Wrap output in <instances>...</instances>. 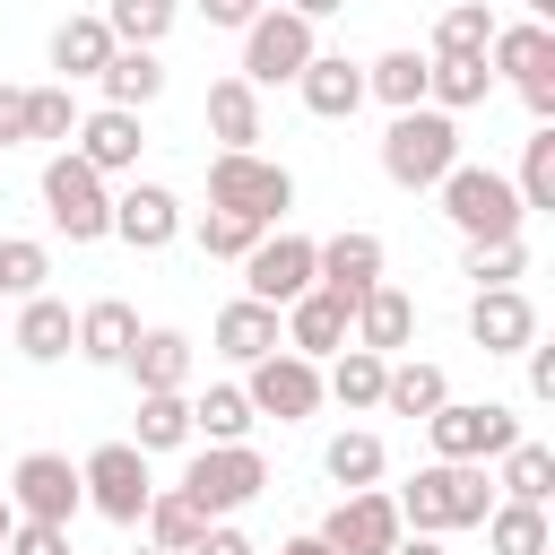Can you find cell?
Wrapping results in <instances>:
<instances>
[{"label": "cell", "mask_w": 555, "mask_h": 555, "mask_svg": "<svg viewBox=\"0 0 555 555\" xmlns=\"http://www.w3.org/2000/svg\"><path fill=\"white\" fill-rule=\"evenodd\" d=\"M139 555H165V546H139Z\"/></svg>", "instance_id": "57"}, {"label": "cell", "mask_w": 555, "mask_h": 555, "mask_svg": "<svg viewBox=\"0 0 555 555\" xmlns=\"http://www.w3.org/2000/svg\"><path fill=\"white\" fill-rule=\"evenodd\" d=\"M95 17L113 26V43H165L173 17H182V0H104Z\"/></svg>", "instance_id": "40"}, {"label": "cell", "mask_w": 555, "mask_h": 555, "mask_svg": "<svg viewBox=\"0 0 555 555\" xmlns=\"http://www.w3.org/2000/svg\"><path fill=\"white\" fill-rule=\"evenodd\" d=\"M321 468H330V486H338V494H356V486H382V468H390V451H382V434H364V425H347V434H330V451H321Z\"/></svg>", "instance_id": "33"}, {"label": "cell", "mask_w": 555, "mask_h": 555, "mask_svg": "<svg viewBox=\"0 0 555 555\" xmlns=\"http://www.w3.org/2000/svg\"><path fill=\"white\" fill-rule=\"evenodd\" d=\"M295 95H304L312 121H347V113L364 104V61H347V52H312V61L295 69Z\"/></svg>", "instance_id": "18"}, {"label": "cell", "mask_w": 555, "mask_h": 555, "mask_svg": "<svg viewBox=\"0 0 555 555\" xmlns=\"http://www.w3.org/2000/svg\"><path fill=\"white\" fill-rule=\"evenodd\" d=\"M486 69L512 78V87L538 78V69H555V26H546V17H520V26L494 17V35H486Z\"/></svg>", "instance_id": "20"}, {"label": "cell", "mask_w": 555, "mask_h": 555, "mask_svg": "<svg viewBox=\"0 0 555 555\" xmlns=\"http://www.w3.org/2000/svg\"><path fill=\"white\" fill-rule=\"evenodd\" d=\"M260 486H269V460L251 442H208L182 468V494L199 503V520H234L243 503H260Z\"/></svg>", "instance_id": "6"}, {"label": "cell", "mask_w": 555, "mask_h": 555, "mask_svg": "<svg viewBox=\"0 0 555 555\" xmlns=\"http://www.w3.org/2000/svg\"><path fill=\"white\" fill-rule=\"evenodd\" d=\"M434 199H442V217L460 225V243H486V234H520V225H529L512 173H494V165H451V173L434 182Z\"/></svg>", "instance_id": "5"}, {"label": "cell", "mask_w": 555, "mask_h": 555, "mask_svg": "<svg viewBox=\"0 0 555 555\" xmlns=\"http://www.w3.org/2000/svg\"><path fill=\"white\" fill-rule=\"evenodd\" d=\"M0 555H69V529H61V520H17Z\"/></svg>", "instance_id": "46"}, {"label": "cell", "mask_w": 555, "mask_h": 555, "mask_svg": "<svg viewBox=\"0 0 555 555\" xmlns=\"http://www.w3.org/2000/svg\"><path fill=\"white\" fill-rule=\"evenodd\" d=\"M468 338H477L486 356H520V347L538 338V304H529L520 286H477V295H468Z\"/></svg>", "instance_id": "15"}, {"label": "cell", "mask_w": 555, "mask_h": 555, "mask_svg": "<svg viewBox=\"0 0 555 555\" xmlns=\"http://www.w3.org/2000/svg\"><path fill=\"white\" fill-rule=\"evenodd\" d=\"M390 503H399V529L451 538V529H477L494 512V477H486V460H425Z\"/></svg>", "instance_id": "1"}, {"label": "cell", "mask_w": 555, "mask_h": 555, "mask_svg": "<svg viewBox=\"0 0 555 555\" xmlns=\"http://www.w3.org/2000/svg\"><path fill=\"white\" fill-rule=\"evenodd\" d=\"M512 191H520V208L538 217V208H555V121H538L529 139H520V173H512Z\"/></svg>", "instance_id": "38"}, {"label": "cell", "mask_w": 555, "mask_h": 555, "mask_svg": "<svg viewBox=\"0 0 555 555\" xmlns=\"http://www.w3.org/2000/svg\"><path fill=\"white\" fill-rule=\"evenodd\" d=\"M477 529H486V546H494V555H546V546H555L546 503H512V494H494V512H486Z\"/></svg>", "instance_id": "31"}, {"label": "cell", "mask_w": 555, "mask_h": 555, "mask_svg": "<svg viewBox=\"0 0 555 555\" xmlns=\"http://www.w3.org/2000/svg\"><path fill=\"white\" fill-rule=\"evenodd\" d=\"M191 364H199V347H191L182 330H139V338H130V356H121V373H130L139 390H182V382H191Z\"/></svg>", "instance_id": "22"}, {"label": "cell", "mask_w": 555, "mask_h": 555, "mask_svg": "<svg viewBox=\"0 0 555 555\" xmlns=\"http://www.w3.org/2000/svg\"><path fill=\"white\" fill-rule=\"evenodd\" d=\"M217 356H234V364H251V356H269V347H286V330H278V304H251V295H234L225 312H217Z\"/></svg>", "instance_id": "26"}, {"label": "cell", "mask_w": 555, "mask_h": 555, "mask_svg": "<svg viewBox=\"0 0 555 555\" xmlns=\"http://www.w3.org/2000/svg\"><path fill=\"white\" fill-rule=\"evenodd\" d=\"M304 286H312V234H286V225H269V234L243 251V295L286 312Z\"/></svg>", "instance_id": "12"}, {"label": "cell", "mask_w": 555, "mask_h": 555, "mask_svg": "<svg viewBox=\"0 0 555 555\" xmlns=\"http://www.w3.org/2000/svg\"><path fill=\"white\" fill-rule=\"evenodd\" d=\"M130 338H139V312H130L121 295H95V304L78 312V330H69V347H78L87 364H121Z\"/></svg>", "instance_id": "25"}, {"label": "cell", "mask_w": 555, "mask_h": 555, "mask_svg": "<svg viewBox=\"0 0 555 555\" xmlns=\"http://www.w3.org/2000/svg\"><path fill=\"white\" fill-rule=\"evenodd\" d=\"M477 286H520V269H529V243L520 234H486V243H468V260H460Z\"/></svg>", "instance_id": "41"}, {"label": "cell", "mask_w": 555, "mask_h": 555, "mask_svg": "<svg viewBox=\"0 0 555 555\" xmlns=\"http://www.w3.org/2000/svg\"><path fill=\"white\" fill-rule=\"evenodd\" d=\"M69 147L113 182V173H130L139 165V147H147V130H139V113H121V104H95V113H78V130H69Z\"/></svg>", "instance_id": "16"}, {"label": "cell", "mask_w": 555, "mask_h": 555, "mask_svg": "<svg viewBox=\"0 0 555 555\" xmlns=\"http://www.w3.org/2000/svg\"><path fill=\"white\" fill-rule=\"evenodd\" d=\"M451 165H460V113H442V104L390 113V130H382V173H390L399 191H434Z\"/></svg>", "instance_id": "2"}, {"label": "cell", "mask_w": 555, "mask_h": 555, "mask_svg": "<svg viewBox=\"0 0 555 555\" xmlns=\"http://www.w3.org/2000/svg\"><path fill=\"white\" fill-rule=\"evenodd\" d=\"M104 61H113V26H104V17H61V26H52V69H61V87H69V78H95Z\"/></svg>", "instance_id": "32"}, {"label": "cell", "mask_w": 555, "mask_h": 555, "mask_svg": "<svg viewBox=\"0 0 555 555\" xmlns=\"http://www.w3.org/2000/svg\"><path fill=\"white\" fill-rule=\"evenodd\" d=\"M78 486H87V512H104L113 529H139V512H147V494H156L139 442H95V451L78 460Z\"/></svg>", "instance_id": "8"}, {"label": "cell", "mask_w": 555, "mask_h": 555, "mask_svg": "<svg viewBox=\"0 0 555 555\" xmlns=\"http://www.w3.org/2000/svg\"><path fill=\"white\" fill-rule=\"evenodd\" d=\"M69 130H78V104H69V87H26V139H43V147H69Z\"/></svg>", "instance_id": "44"}, {"label": "cell", "mask_w": 555, "mask_h": 555, "mask_svg": "<svg viewBox=\"0 0 555 555\" xmlns=\"http://www.w3.org/2000/svg\"><path fill=\"white\" fill-rule=\"evenodd\" d=\"M9 529H17V503H9V486H0V546H9Z\"/></svg>", "instance_id": "55"}, {"label": "cell", "mask_w": 555, "mask_h": 555, "mask_svg": "<svg viewBox=\"0 0 555 555\" xmlns=\"http://www.w3.org/2000/svg\"><path fill=\"white\" fill-rule=\"evenodd\" d=\"M139 529H147V546L182 555V546H191V538H199L208 520H199V503H191L182 486H156V494H147V512H139Z\"/></svg>", "instance_id": "36"}, {"label": "cell", "mask_w": 555, "mask_h": 555, "mask_svg": "<svg viewBox=\"0 0 555 555\" xmlns=\"http://www.w3.org/2000/svg\"><path fill=\"white\" fill-rule=\"evenodd\" d=\"M494 95V69H486V52H425V104H442V113H468V104H486Z\"/></svg>", "instance_id": "23"}, {"label": "cell", "mask_w": 555, "mask_h": 555, "mask_svg": "<svg viewBox=\"0 0 555 555\" xmlns=\"http://www.w3.org/2000/svg\"><path fill=\"white\" fill-rule=\"evenodd\" d=\"M69 330H78V312H69L61 295H26V304H17V356H26V364H61V356H69Z\"/></svg>", "instance_id": "28"}, {"label": "cell", "mask_w": 555, "mask_h": 555, "mask_svg": "<svg viewBox=\"0 0 555 555\" xmlns=\"http://www.w3.org/2000/svg\"><path fill=\"white\" fill-rule=\"evenodd\" d=\"M520 9H529V17H555V0H520Z\"/></svg>", "instance_id": "56"}, {"label": "cell", "mask_w": 555, "mask_h": 555, "mask_svg": "<svg viewBox=\"0 0 555 555\" xmlns=\"http://www.w3.org/2000/svg\"><path fill=\"white\" fill-rule=\"evenodd\" d=\"M520 104H529V121H555V69L520 78Z\"/></svg>", "instance_id": "50"}, {"label": "cell", "mask_w": 555, "mask_h": 555, "mask_svg": "<svg viewBox=\"0 0 555 555\" xmlns=\"http://www.w3.org/2000/svg\"><path fill=\"white\" fill-rule=\"evenodd\" d=\"M347 338H356V347H373V356H399V347L416 338V304H408V295H399V286L382 278V286H373V295L356 304V321H347Z\"/></svg>", "instance_id": "24"}, {"label": "cell", "mask_w": 555, "mask_h": 555, "mask_svg": "<svg viewBox=\"0 0 555 555\" xmlns=\"http://www.w3.org/2000/svg\"><path fill=\"white\" fill-rule=\"evenodd\" d=\"M9 503H17V520H78L87 512V486H78V460L69 451H26L17 468H9Z\"/></svg>", "instance_id": "11"}, {"label": "cell", "mask_w": 555, "mask_h": 555, "mask_svg": "<svg viewBox=\"0 0 555 555\" xmlns=\"http://www.w3.org/2000/svg\"><path fill=\"white\" fill-rule=\"evenodd\" d=\"M243 399H251V416L304 425V416L321 408V364H312V356H295V347H269V356H251V364H243Z\"/></svg>", "instance_id": "10"}, {"label": "cell", "mask_w": 555, "mask_h": 555, "mask_svg": "<svg viewBox=\"0 0 555 555\" xmlns=\"http://www.w3.org/2000/svg\"><path fill=\"white\" fill-rule=\"evenodd\" d=\"M494 486H503L512 503H546V494H555V451L520 434V442L503 451V477H494Z\"/></svg>", "instance_id": "39"}, {"label": "cell", "mask_w": 555, "mask_h": 555, "mask_svg": "<svg viewBox=\"0 0 555 555\" xmlns=\"http://www.w3.org/2000/svg\"><path fill=\"white\" fill-rule=\"evenodd\" d=\"M95 87H104V104L147 113V104L165 95V61H156V43H113V61L95 69Z\"/></svg>", "instance_id": "21"}, {"label": "cell", "mask_w": 555, "mask_h": 555, "mask_svg": "<svg viewBox=\"0 0 555 555\" xmlns=\"http://www.w3.org/2000/svg\"><path fill=\"white\" fill-rule=\"evenodd\" d=\"M260 9H269V0H199V17H208V26H234V35H243Z\"/></svg>", "instance_id": "49"}, {"label": "cell", "mask_w": 555, "mask_h": 555, "mask_svg": "<svg viewBox=\"0 0 555 555\" xmlns=\"http://www.w3.org/2000/svg\"><path fill=\"white\" fill-rule=\"evenodd\" d=\"M330 555H390V538H399V503L382 494V486H356V494H338L330 503V520L312 529Z\"/></svg>", "instance_id": "13"}, {"label": "cell", "mask_w": 555, "mask_h": 555, "mask_svg": "<svg viewBox=\"0 0 555 555\" xmlns=\"http://www.w3.org/2000/svg\"><path fill=\"white\" fill-rule=\"evenodd\" d=\"M382 373H390V356H373V347H338L330 356V373H321V399H338V408H382Z\"/></svg>", "instance_id": "29"}, {"label": "cell", "mask_w": 555, "mask_h": 555, "mask_svg": "<svg viewBox=\"0 0 555 555\" xmlns=\"http://www.w3.org/2000/svg\"><path fill=\"white\" fill-rule=\"evenodd\" d=\"M520 356H529V390H538V399H555V347H538V338H529Z\"/></svg>", "instance_id": "51"}, {"label": "cell", "mask_w": 555, "mask_h": 555, "mask_svg": "<svg viewBox=\"0 0 555 555\" xmlns=\"http://www.w3.org/2000/svg\"><path fill=\"white\" fill-rule=\"evenodd\" d=\"M321 52V35H312V17H295V9H260L251 26H243V69L234 78H251V87H295V69Z\"/></svg>", "instance_id": "9"}, {"label": "cell", "mask_w": 555, "mask_h": 555, "mask_svg": "<svg viewBox=\"0 0 555 555\" xmlns=\"http://www.w3.org/2000/svg\"><path fill=\"white\" fill-rule=\"evenodd\" d=\"M390 555H451V546H442V538H425V529H399V538H390Z\"/></svg>", "instance_id": "52"}, {"label": "cell", "mask_w": 555, "mask_h": 555, "mask_svg": "<svg viewBox=\"0 0 555 555\" xmlns=\"http://www.w3.org/2000/svg\"><path fill=\"white\" fill-rule=\"evenodd\" d=\"M364 95H382L390 113H408V104H425V52H382V61H364Z\"/></svg>", "instance_id": "37"}, {"label": "cell", "mask_w": 555, "mask_h": 555, "mask_svg": "<svg viewBox=\"0 0 555 555\" xmlns=\"http://www.w3.org/2000/svg\"><path fill=\"white\" fill-rule=\"evenodd\" d=\"M0 147H26V87H0Z\"/></svg>", "instance_id": "48"}, {"label": "cell", "mask_w": 555, "mask_h": 555, "mask_svg": "<svg viewBox=\"0 0 555 555\" xmlns=\"http://www.w3.org/2000/svg\"><path fill=\"white\" fill-rule=\"evenodd\" d=\"M278 555H330V546H321V538H312V529H304V538H286V546H278Z\"/></svg>", "instance_id": "54"}, {"label": "cell", "mask_w": 555, "mask_h": 555, "mask_svg": "<svg viewBox=\"0 0 555 555\" xmlns=\"http://www.w3.org/2000/svg\"><path fill=\"white\" fill-rule=\"evenodd\" d=\"M208 139L217 147H251L260 139V87L251 78H234V69L208 78Z\"/></svg>", "instance_id": "27"}, {"label": "cell", "mask_w": 555, "mask_h": 555, "mask_svg": "<svg viewBox=\"0 0 555 555\" xmlns=\"http://www.w3.org/2000/svg\"><path fill=\"white\" fill-rule=\"evenodd\" d=\"M43 278H52V251L43 243H26V234H0V295H43Z\"/></svg>", "instance_id": "42"}, {"label": "cell", "mask_w": 555, "mask_h": 555, "mask_svg": "<svg viewBox=\"0 0 555 555\" xmlns=\"http://www.w3.org/2000/svg\"><path fill=\"white\" fill-rule=\"evenodd\" d=\"M260 416H251V399H243V382H208L199 399H191V434H208V442H243Z\"/></svg>", "instance_id": "34"}, {"label": "cell", "mask_w": 555, "mask_h": 555, "mask_svg": "<svg viewBox=\"0 0 555 555\" xmlns=\"http://www.w3.org/2000/svg\"><path fill=\"white\" fill-rule=\"evenodd\" d=\"M43 217H52V234H69V243H104V234H113V182H104L78 147H52V165H43Z\"/></svg>", "instance_id": "4"}, {"label": "cell", "mask_w": 555, "mask_h": 555, "mask_svg": "<svg viewBox=\"0 0 555 555\" xmlns=\"http://www.w3.org/2000/svg\"><path fill=\"white\" fill-rule=\"evenodd\" d=\"M208 208H234V217H251V225H278V217L295 208V173L269 165L260 147H217V156H208Z\"/></svg>", "instance_id": "3"}, {"label": "cell", "mask_w": 555, "mask_h": 555, "mask_svg": "<svg viewBox=\"0 0 555 555\" xmlns=\"http://www.w3.org/2000/svg\"><path fill=\"white\" fill-rule=\"evenodd\" d=\"M486 35H494V9L486 0H451L434 17V52H486Z\"/></svg>", "instance_id": "43"}, {"label": "cell", "mask_w": 555, "mask_h": 555, "mask_svg": "<svg viewBox=\"0 0 555 555\" xmlns=\"http://www.w3.org/2000/svg\"><path fill=\"white\" fill-rule=\"evenodd\" d=\"M425 442H434V460H503L520 442V416L503 399H442L425 416Z\"/></svg>", "instance_id": "7"}, {"label": "cell", "mask_w": 555, "mask_h": 555, "mask_svg": "<svg viewBox=\"0 0 555 555\" xmlns=\"http://www.w3.org/2000/svg\"><path fill=\"white\" fill-rule=\"evenodd\" d=\"M260 234H269V225H251V217H234V208H208V217H199V251H208V260H243Z\"/></svg>", "instance_id": "45"}, {"label": "cell", "mask_w": 555, "mask_h": 555, "mask_svg": "<svg viewBox=\"0 0 555 555\" xmlns=\"http://www.w3.org/2000/svg\"><path fill=\"white\" fill-rule=\"evenodd\" d=\"M182 555H260V546H251V538H243L234 520H208V529H199V538H191Z\"/></svg>", "instance_id": "47"}, {"label": "cell", "mask_w": 555, "mask_h": 555, "mask_svg": "<svg viewBox=\"0 0 555 555\" xmlns=\"http://www.w3.org/2000/svg\"><path fill=\"white\" fill-rule=\"evenodd\" d=\"M442 399H451L442 364H425V356H408V364H399V356H390V373H382V408H390V416H416V425H425Z\"/></svg>", "instance_id": "30"}, {"label": "cell", "mask_w": 555, "mask_h": 555, "mask_svg": "<svg viewBox=\"0 0 555 555\" xmlns=\"http://www.w3.org/2000/svg\"><path fill=\"white\" fill-rule=\"evenodd\" d=\"M347 321H356V312H347V304H338L330 286H304V295H295V304L278 312V330H286V347H295V356H312V364L347 347Z\"/></svg>", "instance_id": "19"}, {"label": "cell", "mask_w": 555, "mask_h": 555, "mask_svg": "<svg viewBox=\"0 0 555 555\" xmlns=\"http://www.w3.org/2000/svg\"><path fill=\"white\" fill-rule=\"evenodd\" d=\"M278 9H295V17H312V26H321V17H338L347 0H278Z\"/></svg>", "instance_id": "53"}, {"label": "cell", "mask_w": 555, "mask_h": 555, "mask_svg": "<svg viewBox=\"0 0 555 555\" xmlns=\"http://www.w3.org/2000/svg\"><path fill=\"white\" fill-rule=\"evenodd\" d=\"M130 416H139V434H130L139 451H182V442H191V399H182V390H139Z\"/></svg>", "instance_id": "35"}, {"label": "cell", "mask_w": 555, "mask_h": 555, "mask_svg": "<svg viewBox=\"0 0 555 555\" xmlns=\"http://www.w3.org/2000/svg\"><path fill=\"white\" fill-rule=\"evenodd\" d=\"M113 234H121L130 251H165V243L182 234V199H173L165 182H130V191H113Z\"/></svg>", "instance_id": "17"}, {"label": "cell", "mask_w": 555, "mask_h": 555, "mask_svg": "<svg viewBox=\"0 0 555 555\" xmlns=\"http://www.w3.org/2000/svg\"><path fill=\"white\" fill-rule=\"evenodd\" d=\"M382 260H390V251H382V234H364V225H347V234H330V243H312V286H330V295H338V304L356 312V304H364V295L382 286Z\"/></svg>", "instance_id": "14"}]
</instances>
